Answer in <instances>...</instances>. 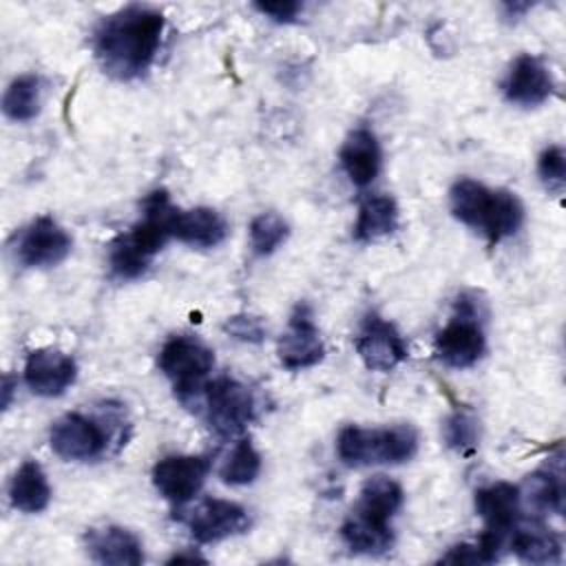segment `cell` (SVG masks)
Wrapping results in <instances>:
<instances>
[{
	"label": "cell",
	"mask_w": 566,
	"mask_h": 566,
	"mask_svg": "<svg viewBox=\"0 0 566 566\" xmlns=\"http://www.w3.org/2000/svg\"><path fill=\"white\" fill-rule=\"evenodd\" d=\"M181 562H206V559L201 555H197V553H175L168 559V564H181Z\"/></svg>",
	"instance_id": "cell-35"
},
{
	"label": "cell",
	"mask_w": 566,
	"mask_h": 566,
	"mask_svg": "<svg viewBox=\"0 0 566 566\" xmlns=\"http://www.w3.org/2000/svg\"><path fill=\"white\" fill-rule=\"evenodd\" d=\"M223 332L241 343H261L268 329L259 316L234 314L223 323Z\"/></svg>",
	"instance_id": "cell-31"
},
{
	"label": "cell",
	"mask_w": 566,
	"mask_h": 566,
	"mask_svg": "<svg viewBox=\"0 0 566 566\" xmlns=\"http://www.w3.org/2000/svg\"><path fill=\"white\" fill-rule=\"evenodd\" d=\"M186 524L190 528V535L197 542L214 544L248 531L250 517H248V511L237 502L206 497L195 509H190Z\"/></svg>",
	"instance_id": "cell-13"
},
{
	"label": "cell",
	"mask_w": 566,
	"mask_h": 566,
	"mask_svg": "<svg viewBox=\"0 0 566 566\" xmlns=\"http://www.w3.org/2000/svg\"><path fill=\"white\" fill-rule=\"evenodd\" d=\"M157 365L159 371L170 380L177 398L181 402H190L203 394L208 376L214 367V354L197 336L179 334L161 345Z\"/></svg>",
	"instance_id": "cell-5"
},
{
	"label": "cell",
	"mask_w": 566,
	"mask_h": 566,
	"mask_svg": "<svg viewBox=\"0 0 566 566\" xmlns=\"http://www.w3.org/2000/svg\"><path fill=\"white\" fill-rule=\"evenodd\" d=\"M553 91L555 82L548 66L531 53L517 55L502 82V93L506 102L524 108L544 104L553 95Z\"/></svg>",
	"instance_id": "cell-14"
},
{
	"label": "cell",
	"mask_w": 566,
	"mask_h": 566,
	"mask_svg": "<svg viewBox=\"0 0 566 566\" xmlns=\"http://www.w3.org/2000/svg\"><path fill=\"white\" fill-rule=\"evenodd\" d=\"M528 7H531L528 2H506V4H502L506 18H517V15H522L524 11H528Z\"/></svg>",
	"instance_id": "cell-34"
},
{
	"label": "cell",
	"mask_w": 566,
	"mask_h": 566,
	"mask_svg": "<svg viewBox=\"0 0 566 566\" xmlns=\"http://www.w3.org/2000/svg\"><path fill=\"white\" fill-rule=\"evenodd\" d=\"M203 402L206 418L219 436L241 433L259 413L252 389L230 376L208 380L203 387Z\"/></svg>",
	"instance_id": "cell-6"
},
{
	"label": "cell",
	"mask_w": 566,
	"mask_h": 566,
	"mask_svg": "<svg viewBox=\"0 0 566 566\" xmlns=\"http://www.w3.org/2000/svg\"><path fill=\"white\" fill-rule=\"evenodd\" d=\"M449 206L458 221L480 230L491 245L513 237L524 223V206L515 192L504 188L493 190L469 177L451 186Z\"/></svg>",
	"instance_id": "cell-3"
},
{
	"label": "cell",
	"mask_w": 566,
	"mask_h": 566,
	"mask_svg": "<svg viewBox=\"0 0 566 566\" xmlns=\"http://www.w3.org/2000/svg\"><path fill=\"white\" fill-rule=\"evenodd\" d=\"M164 27V13L144 4L106 15L93 33V51L104 73L124 82L144 75L159 51Z\"/></svg>",
	"instance_id": "cell-1"
},
{
	"label": "cell",
	"mask_w": 566,
	"mask_h": 566,
	"mask_svg": "<svg viewBox=\"0 0 566 566\" xmlns=\"http://www.w3.org/2000/svg\"><path fill=\"white\" fill-rule=\"evenodd\" d=\"M520 500L535 511V515H559L564 511L562 473L542 469L531 473L520 489Z\"/></svg>",
	"instance_id": "cell-25"
},
{
	"label": "cell",
	"mask_w": 566,
	"mask_h": 566,
	"mask_svg": "<svg viewBox=\"0 0 566 566\" xmlns=\"http://www.w3.org/2000/svg\"><path fill=\"white\" fill-rule=\"evenodd\" d=\"M486 349V336L480 316L455 312V316L436 334L438 358L453 367L467 369L475 365Z\"/></svg>",
	"instance_id": "cell-10"
},
{
	"label": "cell",
	"mask_w": 566,
	"mask_h": 566,
	"mask_svg": "<svg viewBox=\"0 0 566 566\" xmlns=\"http://www.w3.org/2000/svg\"><path fill=\"white\" fill-rule=\"evenodd\" d=\"M261 473V453L254 449V444L243 438L239 440L230 455L226 458V462L219 469V475L226 484L232 486H243L256 480V475Z\"/></svg>",
	"instance_id": "cell-27"
},
{
	"label": "cell",
	"mask_w": 566,
	"mask_h": 566,
	"mask_svg": "<svg viewBox=\"0 0 566 566\" xmlns=\"http://www.w3.org/2000/svg\"><path fill=\"white\" fill-rule=\"evenodd\" d=\"M340 537L352 553L382 555L394 546V531L389 522L371 520L358 511H352L340 526Z\"/></svg>",
	"instance_id": "cell-21"
},
{
	"label": "cell",
	"mask_w": 566,
	"mask_h": 566,
	"mask_svg": "<svg viewBox=\"0 0 566 566\" xmlns=\"http://www.w3.org/2000/svg\"><path fill=\"white\" fill-rule=\"evenodd\" d=\"M49 442L60 458L86 462L104 453L108 436L93 418H86L82 413H66L53 422Z\"/></svg>",
	"instance_id": "cell-11"
},
{
	"label": "cell",
	"mask_w": 566,
	"mask_h": 566,
	"mask_svg": "<svg viewBox=\"0 0 566 566\" xmlns=\"http://www.w3.org/2000/svg\"><path fill=\"white\" fill-rule=\"evenodd\" d=\"M77 378L75 360L53 347L33 349L24 363L27 387L42 398H55L64 394Z\"/></svg>",
	"instance_id": "cell-15"
},
{
	"label": "cell",
	"mask_w": 566,
	"mask_h": 566,
	"mask_svg": "<svg viewBox=\"0 0 566 566\" xmlns=\"http://www.w3.org/2000/svg\"><path fill=\"white\" fill-rule=\"evenodd\" d=\"M84 548L97 564L137 566L144 562L139 537L133 531L115 524L88 528L84 535Z\"/></svg>",
	"instance_id": "cell-17"
},
{
	"label": "cell",
	"mask_w": 566,
	"mask_h": 566,
	"mask_svg": "<svg viewBox=\"0 0 566 566\" xmlns=\"http://www.w3.org/2000/svg\"><path fill=\"white\" fill-rule=\"evenodd\" d=\"M475 513L484 520V531L504 539L509 546V537L513 528L520 524L522 500L520 486L511 482H493L475 491Z\"/></svg>",
	"instance_id": "cell-16"
},
{
	"label": "cell",
	"mask_w": 566,
	"mask_h": 566,
	"mask_svg": "<svg viewBox=\"0 0 566 566\" xmlns=\"http://www.w3.org/2000/svg\"><path fill=\"white\" fill-rule=\"evenodd\" d=\"M172 206L166 190H153L142 201V219L115 237L108 245V268L122 281L139 279L153 263L155 254L172 239Z\"/></svg>",
	"instance_id": "cell-2"
},
{
	"label": "cell",
	"mask_w": 566,
	"mask_h": 566,
	"mask_svg": "<svg viewBox=\"0 0 566 566\" xmlns=\"http://www.w3.org/2000/svg\"><path fill=\"white\" fill-rule=\"evenodd\" d=\"M338 159L354 186L365 188L374 184L382 164V150H380L378 137L369 128L352 130L340 146Z\"/></svg>",
	"instance_id": "cell-18"
},
{
	"label": "cell",
	"mask_w": 566,
	"mask_h": 566,
	"mask_svg": "<svg viewBox=\"0 0 566 566\" xmlns=\"http://www.w3.org/2000/svg\"><path fill=\"white\" fill-rule=\"evenodd\" d=\"M442 438L449 449L458 453H471L480 440V422L471 411L458 409L444 420Z\"/></svg>",
	"instance_id": "cell-29"
},
{
	"label": "cell",
	"mask_w": 566,
	"mask_h": 566,
	"mask_svg": "<svg viewBox=\"0 0 566 566\" xmlns=\"http://www.w3.org/2000/svg\"><path fill=\"white\" fill-rule=\"evenodd\" d=\"M208 471L203 455H166L153 467V484L168 502L186 504L201 491Z\"/></svg>",
	"instance_id": "cell-12"
},
{
	"label": "cell",
	"mask_w": 566,
	"mask_h": 566,
	"mask_svg": "<svg viewBox=\"0 0 566 566\" xmlns=\"http://www.w3.org/2000/svg\"><path fill=\"white\" fill-rule=\"evenodd\" d=\"M537 172L551 192H562L566 184V155L564 148L553 144L537 159Z\"/></svg>",
	"instance_id": "cell-30"
},
{
	"label": "cell",
	"mask_w": 566,
	"mask_h": 566,
	"mask_svg": "<svg viewBox=\"0 0 566 566\" xmlns=\"http://www.w3.org/2000/svg\"><path fill=\"white\" fill-rule=\"evenodd\" d=\"M254 9L279 24H287L296 20V15L303 11V4L294 0H274V2H254Z\"/></svg>",
	"instance_id": "cell-32"
},
{
	"label": "cell",
	"mask_w": 566,
	"mask_h": 566,
	"mask_svg": "<svg viewBox=\"0 0 566 566\" xmlns=\"http://www.w3.org/2000/svg\"><path fill=\"white\" fill-rule=\"evenodd\" d=\"M440 562H444V564H482V557H480L475 544H458V546H451L449 553H444L440 557Z\"/></svg>",
	"instance_id": "cell-33"
},
{
	"label": "cell",
	"mask_w": 566,
	"mask_h": 566,
	"mask_svg": "<svg viewBox=\"0 0 566 566\" xmlns=\"http://www.w3.org/2000/svg\"><path fill=\"white\" fill-rule=\"evenodd\" d=\"M398 203L389 195H369L358 206V217L354 226V239L360 243L376 241L391 234L398 228Z\"/></svg>",
	"instance_id": "cell-23"
},
{
	"label": "cell",
	"mask_w": 566,
	"mask_h": 566,
	"mask_svg": "<svg viewBox=\"0 0 566 566\" xmlns=\"http://www.w3.org/2000/svg\"><path fill=\"white\" fill-rule=\"evenodd\" d=\"M40 77L20 75L15 77L2 97V111L13 122H29L40 113Z\"/></svg>",
	"instance_id": "cell-26"
},
{
	"label": "cell",
	"mask_w": 566,
	"mask_h": 566,
	"mask_svg": "<svg viewBox=\"0 0 566 566\" xmlns=\"http://www.w3.org/2000/svg\"><path fill=\"white\" fill-rule=\"evenodd\" d=\"M276 354H279L281 365L290 371L307 369L323 360L325 345L321 340L312 307L307 303H298L292 310L287 327L279 338Z\"/></svg>",
	"instance_id": "cell-8"
},
{
	"label": "cell",
	"mask_w": 566,
	"mask_h": 566,
	"mask_svg": "<svg viewBox=\"0 0 566 566\" xmlns=\"http://www.w3.org/2000/svg\"><path fill=\"white\" fill-rule=\"evenodd\" d=\"M336 453L347 467L400 464L418 453V431L411 424L380 429L349 424L336 438Z\"/></svg>",
	"instance_id": "cell-4"
},
{
	"label": "cell",
	"mask_w": 566,
	"mask_h": 566,
	"mask_svg": "<svg viewBox=\"0 0 566 566\" xmlns=\"http://www.w3.org/2000/svg\"><path fill=\"white\" fill-rule=\"evenodd\" d=\"M402 500L405 493L396 480L387 475H374L363 484L360 500L354 511L378 522H389L400 511Z\"/></svg>",
	"instance_id": "cell-24"
},
{
	"label": "cell",
	"mask_w": 566,
	"mask_h": 566,
	"mask_svg": "<svg viewBox=\"0 0 566 566\" xmlns=\"http://www.w3.org/2000/svg\"><path fill=\"white\" fill-rule=\"evenodd\" d=\"M290 234V228L283 217L276 212H261L250 223V245L259 256L272 254Z\"/></svg>",
	"instance_id": "cell-28"
},
{
	"label": "cell",
	"mask_w": 566,
	"mask_h": 566,
	"mask_svg": "<svg viewBox=\"0 0 566 566\" xmlns=\"http://www.w3.org/2000/svg\"><path fill=\"white\" fill-rule=\"evenodd\" d=\"M71 234L51 217H38L20 230L15 239V259L24 268H51L71 252Z\"/></svg>",
	"instance_id": "cell-7"
},
{
	"label": "cell",
	"mask_w": 566,
	"mask_h": 566,
	"mask_svg": "<svg viewBox=\"0 0 566 566\" xmlns=\"http://www.w3.org/2000/svg\"><path fill=\"white\" fill-rule=\"evenodd\" d=\"M228 237V223L214 208L179 210L172 217V239L192 248H214Z\"/></svg>",
	"instance_id": "cell-19"
},
{
	"label": "cell",
	"mask_w": 566,
	"mask_h": 566,
	"mask_svg": "<svg viewBox=\"0 0 566 566\" xmlns=\"http://www.w3.org/2000/svg\"><path fill=\"white\" fill-rule=\"evenodd\" d=\"M9 500L15 511L40 513L51 502V486L44 469L35 460H27L18 467L9 484Z\"/></svg>",
	"instance_id": "cell-22"
},
{
	"label": "cell",
	"mask_w": 566,
	"mask_h": 566,
	"mask_svg": "<svg viewBox=\"0 0 566 566\" xmlns=\"http://www.w3.org/2000/svg\"><path fill=\"white\" fill-rule=\"evenodd\" d=\"M11 391H13V380H11V376H4V380H2V407L4 409L11 405Z\"/></svg>",
	"instance_id": "cell-36"
},
{
	"label": "cell",
	"mask_w": 566,
	"mask_h": 566,
	"mask_svg": "<svg viewBox=\"0 0 566 566\" xmlns=\"http://www.w3.org/2000/svg\"><path fill=\"white\" fill-rule=\"evenodd\" d=\"M509 548L526 564H557L562 559V539L542 522L517 524L509 537Z\"/></svg>",
	"instance_id": "cell-20"
},
{
	"label": "cell",
	"mask_w": 566,
	"mask_h": 566,
	"mask_svg": "<svg viewBox=\"0 0 566 566\" xmlns=\"http://www.w3.org/2000/svg\"><path fill=\"white\" fill-rule=\"evenodd\" d=\"M354 347L363 365L371 371H391L409 356L402 334L378 314L365 316L354 338Z\"/></svg>",
	"instance_id": "cell-9"
}]
</instances>
